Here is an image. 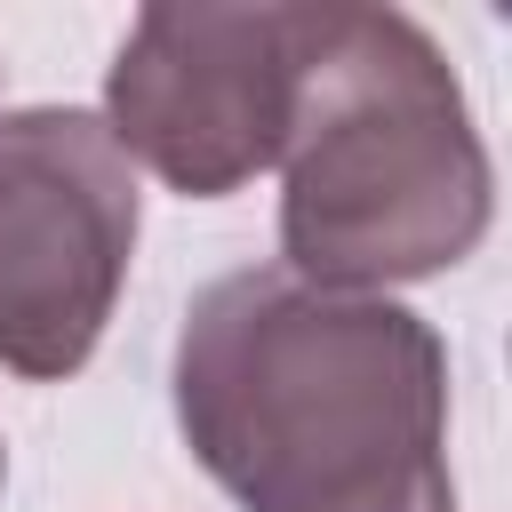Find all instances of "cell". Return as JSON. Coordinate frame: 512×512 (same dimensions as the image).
Here are the masks:
<instances>
[{
	"label": "cell",
	"mask_w": 512,
	"mask_h": 512,
	"mask_svg": "<svg viewBox=\"0 0 512 512\" xmlns=\"http://www.w3.org/2000/svg\"><path fill=\"white\" fill-rule=\"evenodd\" d=\"M168 400L240 512H456L448 344L400 296L240 264L184 304Z\"/></svg>",
	"instance_id": "6da1fadb"
},
{
	"label": "cell",
	"mask_w": 512,
	"mask_h": 512,
	"mask_svg": "<svg viewBox=\"0 0 512 512\" xmlns=\"http://www.w3.org/2000/svg\"><path fill=\"white\" fill-rule=\"evenodd\" d=\"M496 168L448 48L408 8L312 0L304 88L280 152V272L384 296L488 240Z\"/></svg>",
	"instance_id": "7a4b0ae2"
},
{
	"label": "cell",
	"mask_w": 512,
	"mask_h": 512,
	"mask_svg": "<svg viewBox=\"0 0 512 512\" xmlns=\"http://www.w3.org/2000/svg\"><path fill=\"white\" fill-rule=\"evenodd\" d=\"M312 48V0H152L104 72V128L128 168L184 200H224L280 168Z\"/></svg>",
	"instance_id": "3957f363"
},
{
	"label": "cell",
	"mask_w": 512,
	"mask_h": 512,
	"mask_svg": "<svg viewBox=\"0 0 512 512\" xmlns=\"http://www.w3.org/2000/svg\"><path fill=\"white\" fill-rule=\"evenodd\" d=\"M144 232L128 152L88 104L0 112V368L64 384L88 368Z\"/></svg>",
	"instance_id": "277c9868"
},
{
	"label": "cell",
	"mask_w": 512,
	"mask_h": 512,
	"mask_svg": "<svg viewBox=\"0 0 512 512\" xmlns=\"http://www.w3.org/2000/svg\"><path fill=\"white\" fill-rule=\"evenodd\" d=\"M0 488H8V440H0Z\"/></svg>",
	"instance_id": "5b68a950"
}]
</instances>
